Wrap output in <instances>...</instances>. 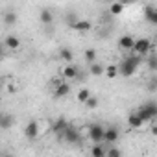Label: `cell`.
<instances>
[{"label": "cell", "instance_id": "cell-4", "mask_svg": "<svg viewBox=\"0 0 157 157\" xmlns=\"http://www.w3.org/2000/svg\"><path fill=\"white\" fill-rule=\"evenodd\" d=\"M89 139H91L94 144H104V139H105V129H104V126H100V124H91V126H89Z\"/></svg>", "mask_w": 157, "mask_h": 157}, {"label": "cell", "instance_id": "cell-23", "mask_svg": "<svg viewBox=\"0 0 157 157\" xmlns=\"http://www.w3.org/2000/svg\"><path fill=\"white\" fill-rule=\"evenodd\" d=\"M122 11H124V4L115 2V4H111V6H109V13H111V15H120Z\"/></svg>", "mask_w": 157, "mask_h": 157}, {"label": "cell", "instance_id": "cell-3", "mask_svg": "<svg viewBox=\"0 0 157 157\" xmlns=\"http://www.w3.org/2000/svg\"><path fill=\"white\" fill-rule=\"evenodd\" d=\"M150 50H151V43H150V39L142 37V39H137V41H135V46H133L131 54H133V56L142 57V56H148V54H150Z\"/></svg>", "mask_w": 157, "mask_h": 157}, {"label": "cell", "instance_id": "cell-10", "mask_svg": "<svg viewBox=\"0 0 157 157\" xmlns=\"http://www.w3.org/2000/svg\"><path fill=\"white\" fill-rule=\"evenodd\" d=\"M24 133H26L28 139H37V135H39V126H37V122H35V120H30V122L26 124Z\"/></svg>", "mask_w": 157, "mask_h": 157}, {"label": "cell", "instance_id": "cell-29", "mask_svg": "<svg viewBox=\"0 0 157 157\" xmlns=\"http://www.w3.org/2000/svg\"><path fill=\"white\" fill-rule=\"evenodd\" d=\"M85 105H87L89 109H94V107H98V98H94V96H91V98H89V102H87Z\"/></svg>", "mask_w": 157, "mask_h": 157}, {"label": "cell", "instance_id": "cell-16", "mask_svg": "<svg viewBox=\"0 0 157 157\" xmlns=\"http://www.w3.org/2000/svg\"><path fill=\"white\" fill-rule=\"evenodd\" d=\"M128 124H129L131 128H135V129H137V128H140L144 122H142V118H140L137 113H131V115L128 117Z\"/></svg>", "mask_w": 157, "mask_h": 157}, {"label": "cell", "instance_id": "cell-17", "mask_svg": "<svg viewBox=\"0 0 157 157\" xmlns=\"http://www.w3.org/2000/svg\"><path fill=\"white\" fill-rule=\"evenodd\" d=\"M91 96H93V94H91V91H89V89H80V91H78V94H76L78 102H82V104H87Z\"/></svg>", "mask_w": 157, "mask_h": 157}, {"label": "cell", "instance_id": "cell-7", "mask_svg": "<svg viewBox=\"0 0 157 157\" xmlns=\"http://www.w3.org/2000/svg\"><path fill=\"white\" fill-rule=\"evenodd\" d=\"M118 137H120L118 129L111 126V128H107V129H105V139H104V142H105V144H109V146H113V144L118 140Z\"/></svg>", "mask_w": 157, "mask_h": 157}, {"label": "cell", "instance_id": "cell-9", "mask_svg": "<svg viewBox=\"0 0 157 157\" xmlns=\"http://www.w3.org/2000/svg\"><path fill=\"white\" fill-rule=\"evenodd\" d=\"M144 19H146L150 24L157 26V8H153V6H146V8H144Z\"/></svg>", "mask_w": 157, "mask_h": 157}, {"label": "cell", "instance_id": "cell-5", "mask_svg": "<svg viewBox=\"0 0 157 157\" xmlns=\"http://www.w3.org/2000/svg\"><path fill=\"white\" fill-rule=\"evenodd\" d=\"M63 139L68 144H78V142H80V131H78L76 128H72V126H68L67 131L63 133Z\"/></svg>", "mask_w": 157, "mask_h": 157}, {"label": "cell", "instance_id": "cell-13", "mask_svg": "<svg viewBox=\"0 0 157 157\" xmlns=\"http://www.w3.org/2000/svg\"><path fill=\"white\" fill-rule=\"evenodd\" d=\"M67 128H68V124H67V120H65L63 117H59V118L56 120V124H54V131H56L57 135H61V137H63V133L67 131Z\"/></svg>", "mask_w": 157, "mask_h": 157}, {"label": "cell", "instance_id": "cell-11", "mask_svg": "<svg viewBox=\"0 0 157 157\" xmlns=\"http://www.w3.org/2000/svg\"><path fill=\"white\" fill-rule=\"evenodd\" d=\"M78 74H80V70H78V67H74V65H67L63 68V76L67 80H74V78H78Z\"/></svg>", "mask_w": 157, "mask_h": 157}, {"label": "cell", "instance_id": "cell-27", "mask_svg": "<svg viewBox=\"0 0 157 157\" xmlns=\"http://www.w3.org/2000/svg\"><path fill=\"white\" fill-rule=\"evenodd\" d=\"M4 22H6V24H13V22H17V15L11 13V11L6 13V15H4Z\"/></svg>", "mask_w": 157, "mask_h": 157}, {"label": "cell", "instance_id": "cell-14", "mask_svg": "<svg viewBox=\"0 0 157 157\" xmlns=\"http://www.w3.org/2000/svg\"><path fill=\"white\" fill-rule=\"evenodd\" d=\"M72 28H74L76 32H80V33H85V32H89V30L93 28V24H91L89 21H78Z\"/></svg>", "mask_w": 157, "mask_h": 157}, {"label": "cell", "instance_id": "cell-12", "mask_svg": "<svg viewBox=\"0 0 157 157\" xmlns=\"http://www.w3.org/2000/svg\"><path fill=\"white\" fill-rule=\"evenodd\" d=\"M4 44H6V48H10V50H17V48L21 46V39H19L17 35H8L6 41H4Z\"/></svg>", "mask_w": 157, "mask_h": 157}, {"label": "cell", "instance_id": "cell-18", "mask_svg": "<svg viewBox=\"0 0 157 157\" xmlns=\"http://www.w3.org/2000/svg\"><path fill=\"white\" fill-rule=\"evenodd\" d=\"M89 74H91V76H104V74H105V68H104L100 63H93V65L89 67Z\"/></svg>", "mask_w": 157, "mask_h": 157}, {"label": "cell", "instance_id": "cell-22", "mask_svg": "<svg viewBox=\"0 0 157 157\" xmlns=\"http://www.w3.org/2000/svg\"><path fill=\"white\" fill-rule=\"evenodd\" d=\"M148 68L151 70V72H157V54H151V56H148Z\"/></svg>", "mask_w": 157, "mask_h": 157}, {"label": "cell", "instance_id": "cell-6", "mask_svg": "<svg viewBox=\"0 0 157 157\" xmlns=\"http://www.w3.org/2000/svg\"><path fill=\"white\" fill-rule=\"evenodd\" d=\"M135 41L137 39H133L131 35H122L120 39H118V48L120 50H133V46H135Z\"/></svg>", "mask_w": 157, "mask_h": 157}, {"label": "cell", "instance_id": "cell-1", "mask_svg": "<svg viewBox=\"0 0 157 157\" xmlns=\"http://www.w3.org/2000/svg\"><path fill=\"white\" fill-rule=\"evenodd\" d=\"M140 61H142V59H140L139 56H133V54L128 56V57H124V59L120 61V65H118V72H120V76H124V78L133 76Z\"/></svg>", "mask_w": 157, "mask_h": 157}, {"label": "cell", "instance_id": "cell-2", "mask_svg": "<svg viewBox=\"0 0 157 157\" xmlns=\"http://www.w3.org/2000/svg\"><path fill=\"white\" fill-rule=\"evenodd\" d=\"M137 115L142 118V122H151L157 118V102H146L144 105H140L137 109Z\"/></svg>", "mask_w": 157, "mask_h": 157}, {"label": "cell", "instance_id": "cell-20", "mask_svg": "<svg viewBox=\"0 0 157 157\" xmlns=\"http://www.w3.org/2000/svg\"><path fill=\"white\" fill-rule=\"evenodd\" d=\"M120 72H118V65H107L105 67V76L109 78V80H113V78H117Z\"/></svg>", "mask_w": 157, "mask_h": 157}, {"label": "cell", "instance_id": "cell-21", "mask_svg": "<svg viewBox=\"0 0 157 157\" xmlns=\"http://www.w3.org/2000/svg\"><path fill=\"white\" fill-rule=\"evenodd\" d=\"M39 19H41V22H43V24H50V22L54 21V17H52V11H50V10H43V11H41V15H39Z\"/></svg>", "mask_w": 157, "mask_h": 157}, {"label": "cell", "instance_id": "cell-26", "mask_svg": "<svg viewBox=\"0 0 157 157\" xmlns=\"http://www.w3.org/2000/svg\"><path fill=\"white\" fill-rule=\"evenodd\" d=\"M107 157H122V151L117 146H109L107 148Z\"/></svg>", "mask_w": 157, "mask_h": 157}, {"label": "cell", "instance_id": "cell-19", "mask_svg": "<svg viewBox=\"0 0 157 157\" xmlns=\"http://www.w3.org/2000/svg\"><path fill=\"white\" fill-rule=\"evenodd\" d=\"M59 59H61V61H65V63H72L74 56H72V52H70L68 48H65V46H63V48L59 50Z\"/></svg>", "mask_w": 157, "mask_h": 157}, {"label": "cell", "instance_id": "cell-15", "mask_svg": "<svg viewBox=\"0 0 157 157\" xmlns=\"http://www.w3.org/2000/svg\"><path fill=\"white\" fill-rule=\"evenodd\" d=\"M91 155L93 157H107V148H104V144H94L91 148Z\"/></svg>", "mask_w": 157, "mask_h": 157}, {"label": "cell", "instance_id": "cell-8", "mask_svg": "<svg viewBox=\"0 0 157 157\" xmlns=\"http://www.w3.org/2000/svg\"><path fill=\"white\" fill-rule=\"evenodd\" d=\"M68 93H70V85L65 83V82H59V83L54 87V96H56V98H63V96H67Z\"/></svg>", "mask_w": 157, "mask_h": 157}, {"label": "cell", "instance_id": "cell-24", "mask_svg": "<svg viewBox=\"0 0 157 157\" xmlns=\"http://www.w3.org/2000/svg\"><path fill=\"white\" fill-rule=\"evenodd\" d=\"M146 89H148L150 93H155V91H157V76H151L150 80H148V83H146Z\"/></svg>", "mask_w": 157, "mask_h": 157}, {"label": "cell", "instance_id": "cell-30", "mask_svg": "<svg viewBox=\"0 0 157 157\" xmlns=\"http://www.w3.org/2000/svg\"><path fill=\"white\" fill-rule=\"evenodd\" d=\"M151 133H153V135H157V126H153V128H151Z\"/></svg>", "mask_w": 157, "mask_h": 157}, {"label": "cell", "instance_id": "cell-28", "mask_svg": "<svg viewBox=\"0 0 157 157\" xmlns=\"http://www.w3.org/2000/svg\"><path fill=\"white\" fill-rule=\"evenodd\" d=\"M10 124H11V117L4 115V117H2V124H0V126H2V129H8V128H10Z\"/></svg>", "mask_w": 157, "mask_h": 157}, {"label": "cell", "instance_id": "cell-25", "mask_svg": "<svg viewBox=\"0 0 157 157\" xmlns=\"http://www.w3.org/2000/svg\"><path fill=\"white\" fill-rule=\"evenodd\" d=\"M85 59H87V63H96V52L93 50V48H89L87 52H85Z\"/></svg>", "mask_w": 157, "mask_h": 157}]
</instances>
